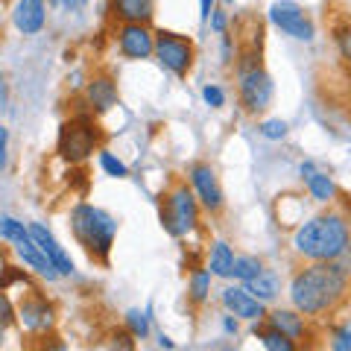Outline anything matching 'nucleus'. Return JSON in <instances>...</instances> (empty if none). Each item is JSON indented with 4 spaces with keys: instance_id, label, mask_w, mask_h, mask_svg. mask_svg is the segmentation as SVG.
I'll return each instance as SVG.
<instances>
[{
    "instance_id": "1",
    "label": "nucleus",
    "mask_w": 351,
    "mask_h": 351,
    "mask_svg": "<svg viewBox=\"0 0 351 351\" xmlns=\"http://www.w3.org/2000/svg\"><path fill=\"white\" fill-rule=\"evenodd\" d=\"M348 295V269L339 261H313L290 281V302L304 316H322Z\"/></svg>"
},
{
    "instance_id": "2",
    "label": "nucleus",
    "mask_w": 351,
    "mask_h": 351,
    "mask_svg": "<svg viewBox=\"0 0 351 351\" xmlns=\"http://www.w3.org/2000/svg\"><path fill=\"white\" fill-rule=\"evenodd\" d=\"M293 249L307 261H339L351 249V232L343 214H319L302 223L293 234Z\"/></svg>"
},
{
    "instance_id": "3",
    "label": "nucleus",
    "mask_w": 351,
    "mask_h": 351,
    "mask_svg": "<svg viewBox=\"0 0 351 351\" xmlns=\"http://www.w3.org/2000/svg\"><path fill=\"white\" fill-rule=\"evenodd\" d=\"M71 228H73V237L80 240V246H85V252L97 261H106L108 252H112L114 243V234H117V219L103 211V208H94V205H76L71 211Z\"/></svg>"
},
{
    "instance_id": "4",
    "label": "nucleus",
    "mask_w": 351,
    "mask_h": 351,
    "mask_svg": "<svg viewBox=\"0 0 351 351\" xmlns=\"http://www.w3.org/2000/svg\"><path fill=\"white\" fill-rule=\"evenodd\" d=\"M161 199V226L167 228V234L188 237L199 226V199L184 182L173 184V191L164 193Z\"/></svg>"
},
{
    "instance_id": "5",
    "label": "nucleus",
    "mask_w": 351,
    "mask_h": 351,
    "mask_svg": "<svg viewBox=\"0 0 351 351\" xmlns=\"http://www.w3.org/2000/svg\"><path fill=\"white\" fill-rule=\"evenodd\" d=\"M97 144H100V132L91 117H73L59 132V152L71 164L85 161L97 149Z\"/></svg>"
},
{
    "instance_id": "6",
    "label": "nucleus",
    "mask_w": 351,
    "mask_h": 351,
    "mask_svg": "<svg viewBox=\"0 0 351 351\" xmlns=\"http://www.w3.org/2000/svg\"><path fill=\"white\" fill-rule=\"evenodd\" d=\"M237 91H240V103L246 106L249 114H261L263 108H269L272 103V76L261 68V62H249V64H237Z\"/></svg>"
},
{
    "instance_id": "7",
    "label": "nucleus",
    "mask_w": 351,
    "mask_h": 351,
    "mask_svg": "<svg viewBox=\"0 0 351 351\" xmlns=\"http://www.w3.org/2000/svg\"><path fill=\"white\" fill-rule=\"evenodd\" d=\"M152 56L173 76H188L193 68V41L179 36V32L158 29L156 32V53H152Z\"/></svg>"
},
{
    "instance_id": "8",
    "label": "nucleus",
    "mask_w": 351,
    "mask_h": 351,
    "mask_svg": "<svg viewBox=\"0 0 351 351\" xmlns=\"http://www.w3.org/2000/svg\"><path fill=\"white\" fill-rule=\"evenodd\" d=\"M269 21L281 32H287L295 41H313V21L304 15V9L293 0H276L269 6Z\"/></svg>"
},
{
    "instance_id": "9",
    "label": "nucleus",
    "mask_w": 351,
    "mask_h": 351,
    "mask_svg": "<svg viewBox=\"0 0 351 351\" xmlns=\"http://www.w3.org/2000/svg\"><path fill=\"white\" fill-rule=\"evenodd\" d=\"M188 179H191V188L196 193V199L202 202L205 211H211V214H219L223 211V188H219V182H217V173L211 164H202V161H196L191 164V170H188Z\"/></svg>"
},
{
    "instance_id": "10",
    "label": "nucleus",
    "mask_w": 351,
    "mask_h": 351,
    "mask_svg": "<svg viewBox=\"0 0 351 351\" xmlns=\"http://www.w3.org/2000/svg\"><path fill=\"white\" fill-rule=\"evenodd\" d=\"M117 47L126 59H149L156 53V32L147 24H120L117 27Z\"/></svg>"
},
{
    "instance_id": "11",
    "label": "nucleus",
    "mask_w": 351,
    "mask_h": 351,
    "mask_svg": "<svg viewBox=\"0 0 351 351\" xmlns=\"http://www.w3.org/2000/svg\"><path fill=\"white\" fill-rule=\"evenodd\" d=\"M223 304L228 313L240 316V319H249V322H261L267 319V311H263V302L255 299L246 287H226L223 290Z\"/></svg>"
},
{
    "instance_id": "12",
    "label": "nucleus",
    "mask_w": 351,
    "mask_h": 351,
    "mask_svg": "<svg viewBox=\"0 0 351 351\" xmlns=\"http://www.w3.org/2000/svg\"><path fill=\"white\" fill-rule=\"evenodd\" d=\"M18 322L27 328L29 334H44L53 328V307L41 299V295H29L18 307Z\"/></svg>"
},
{
    "instance_id": "13",
    "label": "nucleus",
    "mask_w": 351,
    "mask_h": 351,
    "mask_svg": "<svg viewBox=\"0 0 351 351\" xmlns=\"http://www.w3.org/2000/svg\"><path fill=\"white\" fill-rule=\"evenodd\" d=\"M29 234H32V240H36V243L41 246V252L47 255V261L53 263V269H56L59 276H73V261L68 258V252L59 246V240L53 237L47 228H44L41 223H32V226H29Z\"/></svg>"
},
{
    "instance_id": "14",
    "label": "nucleus",
    "mask_w": 351,
    "mask_h": 351,
    "mask_svg": "<svg viewBox=\"0 0 351 351\" xmlns=\"http://www.w3.org/2000/svg\"><path fill=\"white\" fill-rule=\"evenodd\" d=\"M12 246H15V255H18L21 261H24L32 272H38L41 278H47V281H56V278H59V272L53 269V263L47 261V255L41 252V246L36 243V240H32V234H29V232H27L24 237H18Z\"/></svg>"
},
{
    "instance_id": "15",
    "label": "nucleus",
    "mask_w": 351,
    "mask_h": 351,
    "mask_svg": "<svg viewBox=\"0 0 351 351\" xmlns=\"http://www.w3.org/2000/svg\"><path fill=\"white\" fill-rule=\"evenodd\" d=\"M44 21H47V6H44V0H18L15 9H12V24L18 32H24V36L41 32Z\"/></svg>"
},
{
    "instance_id": "16",
    "label": "nucleus",
    "mask_w": 351,
    "mask_h": 351,
    "mask_svg": "<svg viewBox=\"0 0 351 351\" xmlns=\"http://www.w3.org/2000/svg\"><path fill=\"white\" fill-rule=\"evenodd\" d=\"M112 15L123 24H149L156 6L152 0H112Z\"/></svg>"
},
{
    "instance_id": "17",
    "label": "nucleus",
    "mask_w": 351,
    "mask_h": 351,
    "mask_svg": "<svg viewBox=\"0 0 351 351\" xmlns=\"http://www.w3.org/2000/svg\"><path fill=\"white\" fill-rule=\"evenodd\" d=\"M85 100L91 103L94 112H108L112 106H117V85L108 76H94L85 88Z\"/></svg>"
},
{
    "instance_id": "18",
    "label": "nucleus",
    "mask_w": 351,
    "mask_h": 351,
    "mask_svg": "<svg viewBox=\"0 0 351 351\" xmlns=\"http://www.w3.org/2000/svg\"><path fill=\"white\" fill-rule=\"evenodd\" d=\"M246 290L255 295V299H261L263 304H269V302H276V299H278L281 281H278V276H276L272 269H261L255 278L246 281Z\"/></svg>"
},
{
    "instance_id": "19",
    "label": "nucleus",
    "mask_w": 351,
    "mask_h": 351,
    "mask_svg": "<svg viewBox=\"0 0 351 351\" xmlns=\"http://www.w3.org/2000/svg\"><path fill=\"white\" fill-rule=\"evenodd\" d=\"M269 328L287 334L293 339H302L304 337V313H295V311H272L269 316Z\"/></svg>"
},
{
    "instance_id": "20",
    "label": "nucleus",
    "mask_w": 351,
    "mask_h": 351,
    "mask_svg": "<svg viewBox=\"0 0 351 351\" xmlns=\"http://www.w3.org/2000/svg\"><path fill=\"white\" fill-rule=\"evenodd\" d=\"M211 276L217 278H232V269H234V252L226 240H217L214 249H211V263H208Z\"/></svg>"
},
{
    "instance_id": "21",
    "label": "nucleus",
    "mask_w": 351,
    "mask_h": 351,
    "mask_svg": "<svg viewBox=\"0 0 351 351\" xmlns=\"http://www.w3.org/2000/svg\"><path fill=\"white\" fill-rule=\"evenodd\" d=\"M304 184H307V191H311V196L316 202H334V196H337V184H334V179L331 176H325V173H319V170H313L311 176L304 179Z\"/></svg>"
},
{
    "instance_id": "22",
    "label": "nucleus",
    "mask_w": 351,
    "mask_h": 351,
    "mask_svg": "<svg viewBox=\"0 0 351 351\" xmlns=\"http://www.w3.org/2000/svg\"><path fill=\"white\" fill-rule=\"evenodd\" d=\"M255 334L263 343V348H269V351H295V339L276 331V328H255Z\"/></svg>"
},
{
    "instance_id": "23",
    "label": "nucleus",
    "mask_w": 351,
    "mask_h": 351,
    "mask_svg": "<svg viewBox=\"0 0 351 351\" xmlns=\"http://www.w3.org/2000/svg\"><path fill=\"white\" fill-rule=\"evenodd\" d=\"M263 269V263L258 261V258H252V255H243V258H234V269H232V276L237 278V281H252L258 276V272Z\"/></svg>"
},
{
    "instance_id": "24",
    "label": "nucleus",
    "mask_w": 351,
    "mask_h": 351,
    "mask_svg": "<svg viewBox=\"0 0 351 351\" xmlns=\"http://www.w3.org/2000/svg\"><path fill=\"white\" fill-rule=\"evenodd\" d=\"M188 293H191V299H193L196 304L205 302V299H208V293H211V272H205V269L193 272V276H191V287H188Z\"/></svg>"
},
{
    "instance_id": "25",
    "label": "nucleus",
    "mask_w": 351,
    "mask_h": 351,
    "mask_svg": "<svg viewBox=\"0 0 351 351\" xmlns=\"http://www.w3.org/2000/svg\"><path fill=\"white\" fill-rule=\"evenodd\" d=\"M29 232V228L24 223H18L15 217H0V237L9 240V243H15L18 237H24Z\"/></svg>"
},
{
    "instance_id": "26",
    "label": "nucleus",
    "mask_w": 351,
    "mask_h": 351,
    "mask_svg": "<svg viewBox=\"0 0 351 351\" xmlns=\"http://www.w3.org/2000/svg\"><path fill=\"white\" fill-rule=\"evenodd\" d=\"M258 132L267 141H284L287 138V132H290V126L284 123V120H263V123L258 126Z\"/></svg>"
},
{
    "instance_id": "27",
    "label": "nucleus",
    "mask_w": 351,
    "mask_h": 351,
    "mask_svg": "<svg viewBox=\"0 0 351 351\" xmlns=\"http://www.w3.org/2000/svg\"><path fill=\"white\" fill-rule=\"evenodd\" d=\"M126 325H129L132 337H141V339H144V337L149 334V316L141 313V311H129V313H126Z\"/></svg>"
},
{
    "instance_id": "28",
    "label": "nucleus",
    "mask_w": 351,
    "mask_h": 351,
    "mask_svg": "<svg viewBox=\"0 0 351 351\" xmlns=\"http://www.w3.org/2000/svg\"><path fill=\"white\" fill-rule=\"evenodd\" d=\"M100 167L108 176H114V179H126V176H129V167L120 158H114L112 152H100Z\"/></svg>"
},
{
    "instance_id": "29",
    "label": "nucleus",
    "mask_w": 351,
    "mask_h": 351,
    "mask_svg": "<svg viewBox=\"0 0 351 351\" xmlns=\"http://www.w3.org/2000/svg\"><path fill=\"white\" fill-rule=\"evenodd\" d=\"M334 41H337L339 53H343V59H351V24L337 27L334 29Z\"/></svg>"
},
{
    "instance_id": "30",
    "label": "nucleus",
    "mask_w": 351,
    "mask_h": 351,
    "mask_svg": "<svg viewBox=\"0 0 351 351\" xmlns=\"http://www.w3.org/2000/svg\"><path fill=\"white\" fill-rule=\"evenodd\" d=\"M202 100L211 106V108H223L226 106V91L219 85H205L202 88Z\"/></svg>"
},
{
    "instance_id": "31",
    "label": "nucleus",
    "mask_w": 351,
    "mask_h": 351,
    "mask_svg": "<svg viewBox=\"0 0 351 351\" xmlns=\"http://www.w3.org/2000/svg\"><path fill=\"white\" fill-rule=\"evenodd\" d=\"M331 348H334V351H351V322H346V325L331 337Z\"/></svg>"
},
{
    "instance_id": "32",
    "label": "nucleus",
    "mask_w": 351,
    "mask_h": 351,
    "mask_svg": "<svg viewBox=\"0 0 351 351\" xmlns=\"http://www.w3.org/2000/svg\"><path fill=\"white\" fill-rule=\"evenodd\" d=\"M15 316H18V313H15V307H12V302H9V299H6V295H3V293H0V328H3V331H6V328H9V325H12V322H15Z\"/></svg>"
},
{
    "instance_id": "33",
    "label": "nucleus",
    "mask_w": 351,
    "mask_h": 351,
    "mask_svg": "<svg viewBox=\"0 0 351 351\" xmlns=\"http://www.w3.org/2000/svg\"><path fill=\"white\" fill-rule=\"evenodd\" d=\"M9 164V129L0 123V170H6Z\"/></svg>"
},
{
    "instance_id": "34",
    "label": "nucleus",
    "mask_w": 351,
    "mask_h": 351,
    "mask_svg": "<svg viewBox=\"0 0 351 351\" xmlns=\"http://www.w3.org/2000/svg\"><path fill=\"white\" fill-rule=\"evenodd\" d=\"M208 21H211V29L217 32V36H226V24H228V21H226V12H217V9H214Z\"/></svg>"
},
{
    "instance_id": "35",
    "label": "nucleus",
    "mask_w": 351,
    "mask_h": 351,
    "mask_svg": "<svg viewBox=\"0 0 351 351\" xmlns=\"http://www.w3.org/2000/svg\"><path fill=\"white\" fill-rule=\"evenodd\" d=\"M9 108V82H6V73H0V112Z\"/></svg>"
},
{
    "instance_id": "36",
    "label": "nucleus",
    "mask_w": 351,
    "mask_h": 351,
    "mask_svg": "<svg viewBox=\"0 0 351 351\" xmlns=\"http://www.w3.org/2000/svg\"><path fill=\"white\" fill-rule=\"evenodd\" d=\"M211 12H214V0H199V18L208 21V18H211Z\"/></svg>"
},
{
    "instance_id": "37",
    "label": "nucleus",
    "mask_w": 351,
    "mask_h": 351,
    "mask_svg": "<svg viewBox=\"0 0 351 351\" xmlns=\"http://www.w3.org/2000/svg\"><path fill=\"white\" fill-rule=\"evenodd\" d=\"M223 331H226V334H237V319H234V313L223 319Z\"/></svg>"
},
{
    "instance_id": "38",
    "label": "nucleus",
    "mask_w": 351,
    "mask_h": 351,
    "mask_svg": "<svg viewBox=\"0 0 351 351\" xmlns=\"http://www.w3.org/2000/svg\"><path fill=\"white\" fill-rule=\"evenodd\" d=\"M85 3H88V0H64V3H62V6H64V9H68V12H76V9H82Z\"/></svg>"
},
{
    "instance_id": "39",
    "label": "nucleus",
    "mask_w": 351,
    "mask_h": 351,
    "mask_svg": "<svg viewBox=\"0 0 351 351\" xmlns=\"http://www.w3.org/2000/svg\"><path fill=\"white\" fill-rule=\"evenodd\" d=\"M158 346H161V348H176V343H173V339H170V337H164V334L158 337Z\"/></svg>"
},
{
    "instance_id": "40",
    "label": "nucleus",
    "mask_w": 351,
    "mask_h": 351,
    "mask_svg": "<svg viewBox=\"0 0 351 351\" xmlns=\"http://www.w3.org/2000/svg\"><path fill=\"white\" fill-rule=\"evenodd\" d=\"M64 3V0H50V6H62Z\"/></svg>"
},
{
    "instance_id": "41",
    "label": "nucleus",
    "mask_w": 351,
    "mask_h": 351,
    "mask_svg": "<svg viewBox=\"0 0 351 351\" xmlns=\"http://www.w3.org/2000/svg\"><path fill=\"white\" fill-rule=\"evenodd\" d=\"M0 346H3V328H0Z\"/></svg>"
},
{
    "instance_id": "42",
    "label": "nucleus",
    "mask_w": 351,
    "mask_h": 351,
    "mask_svg": "<svg viewBox=\"0 0 351 351\" xmlns=\"http://www.w3.org/2000/svg\"><path fill=\"white\" fill-rule=\"evenodd\" d=\"M226 3H228V6H232V3H234V0H226Z\"/></svg>"
}]
</instances>
